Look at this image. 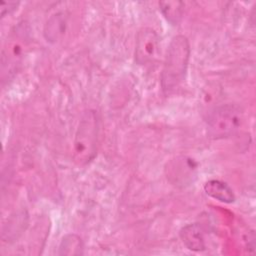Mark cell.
Wrapping results in <instances>:
<instances>
[{
  "instance_id": "1",
  "label": "cell",
  "mask_w": 256,
  "mask_h": 256,
  "mask_svg": "<svg viewBox=\"0 0 256 256\" xmlns=\"http://www.w3.org/2000/svg\"><path fill=\"white\" fill-rule=\"evenodd\" d=\"M190 44L184 35L174 36L166 51L161 71V88L165 95L178 89L184 82L190 60Z\"/></svg>"
},
{
  "instance_id": "2",
  "label": "cell",
  "mask_w": 256,
  "mask_h": 256,
  "mask_svg": "<svg viewBox=\"0 0 256 256\" xmlns=\"http://www.w3.org/2000/svg\"><path fill=\"white\" fill-rule=\"evenodd\" d=\"M99 137V116L95 110H86L78 123L74 142L73 160L79 165L88 164L97 153Z\"/></svg>"
},
{
  "instance_id": "3",
  "label": "cell",
  "mask_w": 256,
  "mask_h": 256,
  "mask_svg": "<svg viewBox=\"0 0 256 256\" xmlns=\"http://www.w3.org/2000/svg\"><path fill=\"white\" fill-rule=\"evenodd\" d=\"M243 113L236 104L216 107L207 119V134L210 138H226L238 131L242 124Z\"/></svg>"
},
{
  "instance_id": "4",
  "label": "cell",
  "mask_w": 256,
  "mask_h": 256,
  "mask_svg": "<svg viewBox=\"0 0 256 256\" xmlns=\"http://www.w3.org/2000/svg\"><path fill=\"white\" fill-rule=\"evenodd\" d=\"M160 53V38L152 28H142L136 37L135 62L138 65L153 63Z\"/></svg>"
},
{
  "instance_id": "5",
  "label": "cell",
  "mask_w": 256,
  "mask_h": 256,
  "mask_svg": "<svg viewBox=\"0 0 256 256\" xmlns=\"http://www.w3.org/2000/svg\"><path fill=\"white\" fill-rule=\"evenodd\" d=\"M165 170L167 179L173 185L186 187L196 178L197 163L187 156H178L167 163Z\"/></svg>"
},
{
  "instance_id": "6",
  "label": "cell",
  "mask_w": 256,
  "mask_h": 256,
  "mask_svg": "<svg viewBox=\"0 0 256 256\" xmlns=\"http://www.w3.org/2000/svg\"><path fill=\"white\" fill-rule=\"evenodd\" d=\"M180 239L187 249L200 252L206 249L205 233L203 227L198 223L185 225L179 232Z\"/></svg>"
},
{
  "instance_id": "7",
  "label": "cell",
  "mask_w": 256,
  "mask_h": 256,
  "mask_svg": "<svg viewBox=\"0 0 256 256\" xmlns=\"http://www.w3.org/2000/svg\"><path fill=\"white\" fill-rule=\"evenodd\" d=\"M203 188L205 193L215 200L223 203H233L235 201V194L226 182L211 179L205 182Z\"/></svg>"
},
{
  "instance_id": "8",
  "label": "cell",
  "mask_w": 256,
  "mask_h": 256,
  "mask_svg": "<svg viewBox=\"0 0 256 256\" xmlns=\"http://www.w3.org/2000/svg\"><path fill=\"white\" fill-rule=\"evenodd\" d=\"M66 17L63 13L52 15L45 24L44 35L47 41L55 42L65 31Z\"/></svg>"
},
{
  "instance_id": "9",
  "label": "cell",
  "mask_w": 256,
  "mask_h": 256,
  "mask_svg": "<svg viewBox=\"0 0 256 256\" xmlns=\"http://www.w3.org/2000/svg\"><path fill=\"white\" fill-rule=\"evenodd\" d=\"M27 218L28 217L26 214H24V212L16 213L15 216H12L3 228V239H7L6 241L17 239L27 226Z\"/></svg>"
},
{
  "instance_id": "10",
  "label": "cell",
  "mask_w": 256,
  "mask_h": 256,
  "mask_svg": "<svg viewBox=\"0 0 256 256\" xmlns=\"http://www.w3.org/2000/svg\"><path fill=\"white\" fill-rule=\"evenodd\" d=\"M59 255H82L84 250V244L82 239L76 234L65 235L59 244Z\"/></svg>"
},
{
  "instance_id": "11",
  "label": "cell",
  "mask_w": 256,
  "mask_h": 256,
  "mask_svg": "<svg viewBox=\"0 0 256 256\" xmlns=\"http://www.w3.org/2000/svg\"><path fill=\"white\" fill-rule=\"evenodd\" d=\"M164 18L172 25H177L183 16L184 4L180 1H162L159 3Z\"/></svg>"
},
{
  "instance_id": "12",
  "label": "cell",
  "mask_w": 256,
  "mask_h": 256,
  "mask_svg": "<svg viewBox=\"0 0 256 256\" xmlns=\"http://www.w3.org/2000/svg\"><path fill=\"white\" fill-rule=\"evenodd\" d=\"M19 5V2H13V1H2L1 2V16L4 17L6 14H10L11 12H13L14 10L17 9Z\"/></svg>"
}]
</instances>
